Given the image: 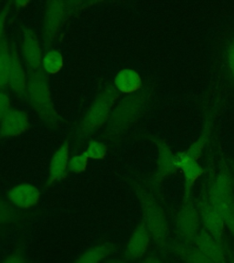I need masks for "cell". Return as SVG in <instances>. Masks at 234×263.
<instances>
[{
  "instance_id": "1",
  "label": "cell",
  "mask_w": 234,
  "mask_h": 263,
  "mask_svg": "<svg viewBox=\"0 0 234 263\" xmlns=\"http://www.w3.org/2000/svg\"><path fill=\"white\" fill-rule=\"evenodd\" d=\"M118 97V90L112 84H108L99 92L85 115L79 122L78 125H76L73 131L71 142L74 145L80 146L87 141L89 142L91 138L105 125Z\"/></svg>"
},
{
  "instance_id": "2",
  "label": "cell",
  "mask_w": 234,
  "mask_h": 263,
  "mask_svg": "<svg viewBox=\"0 0 234 263\" xmlns=\"http://www.w3.org/2000/svg\"><path fill=\"white\" fill-rule=\"evenodd\" d=\"M25 95L46 126L57 130L60 117L52 103L49 80L43 70L29 71Z\"/></svg>"
},
{
  "instance_id": "3",
  "label": "cell",
  "mask_w": 234,
  "mask_h": 263,
  "mask_svg": "<svg viewBox=\"0 0 234 263\" xmlns=\"http://www.w3.org/2000/svg\"><path fill=\"white\" fill-rule=\"evenodd\" d=\"M146 103L147 95L143 91L124 97L112 111L107 126L102 135L103 140L114 142L123 136L139 118Z\"/></svg>"
},
{
  "instance_id": "4",
  "label": "cell",
  "mask_w": 234,
  "mask_h": 263,
  "mask_svg": "<svg viewBox=\"0 0 234 263\" xmlns=\"http://www.w3.org/2000/svg\"><path fill=\"white\" fill-rule=\"evenodd\" d=\"M135 189L143 214L142 222L147 227L156 246L165 249L168 244L169 227L164 210L147 189L137 184Z\"/></svg>"
},
{
  "instance_id": "5",
  "label": "cell",
  "mask_w": 234,
  "mask_h": 263,
  "mask_svg": "<svg viewBox=\"0 0 234 263\" xmlns=\"http://www.w3.org/2000/svg\"><path fill=\"white\" fill-rule=\"evenodd\" d=\"M208 199L223 218L225 226L234 238V195L230 173L222 169L212 182Z\"/></svg>"
},
{
  "instance_id": "6",
  "label": "cell",
  "mask_w": 234,
  "mask_h": 263,
  "mask_svg": "<svg viewBox=\"0 0 234 263\" xmlns=\"http://www.w3.org/2000/svg\"><path fill=\"white\" fill-rule=\"evenodd\" d=\"M82 4L75 1H48L45 3L42 26V41L45 48H49L58 37L63 25Z\"/></svg>"
},
{
  "instance_id": "7",
  "label": "cell",
  "mask_w": 234,
  "mask_h": 263,
  "mask_svg": "<svg viewBox=\"0 0 234 263\" xmlns=\"http://www.w3.org/2000/svg\"><path fill=\"white\" fill-rule=\"evenodd\" d=\"M201 216L196 205L190 200L184 202L176 217V230L183 242L193 243L200 233Z\"/></svg>"
},
{
  "instance_id": "8",
  "label": "cell",
  "mask_w": 234,
  "mask_h": 263,
  "mask_svg": "<svg viewBox=\"0 0 234 263\" xmlns=\"http://www.w3.org/2000/svg\"><path fill=\"white\" fill-rule=\"evenodd\" d=\"M151 239V235L144 223H138L134 228L124 247L123 254L125 259L134 261L143 259L149 249Z\"/></svg>"
},
{
  "instance_id": "9",
  "label": "cell",
  "mask_w": 234,
  "mask_h": 263,
  "mask_svg": "<svg viewBox=\"0 0 234 263\" xmlns=\"http://www.w3.org/2000/svg\"><path fill=\"white\" fill-rule=\"evenodd\" d=\"M41 199V190L30 183H21L8 190V202L17 210H31L40 203Z\"/></svg>"
},
{
  "instance_id": "10",
  "label": "cell",
  "mask_w": 234,
  "mask_h": 263,
  "mask_svg": "<svg viewBox=\"0 0 234 263\" xmlns=\"http://www.w3.org/2000/svg\"><path fill=\"white\" fill-rule=\"evenodd\" d=\"M70 162V142L65 140L58 148L49 163V173L46 180V187H49L58 182L63 181L69 172Z\"/></svg>"
},
{
  "instance_id": "11",
  "label": "cell",
  "mask_w": 234,
  "mask_h": 263,
  "mask_svg": "<svg viewBox=\"0 0 234 263\" xmlns=\"http://www.w3.org/2000/svg\"><path fill=\"white\" fill-rule=\"evenodd\" d=\"M29 126L27 112L11 108L0 121V136L3 138L17 137L29 131Z\"/></svg>"
},
{
  "instance_id": "12",
  "label": "cell",
  "mask_w": 234,
  "mask_h": 263,
  "mask_svg": "<svg viewBox=\"0 0 234 263\" xmlns=\"http://www.w3.org/2000/svg\"><path fill=\"white\" fill-rule=\"evenodd\" d=\"M21 50L23 54L24 61L29 71H36L41 70L42 63V53L41 47L37 34L33 29L29 28H23L22 29V44Z\"/></svg>"
},
{
  "instance_id": "13",
  "label": "cell",
  "mask_w": 234,
  "mask_h": 263,
  "mask_svg": "<svg viewBox=\"0 0 234 263\" xmlns=\"http://www.w3.org/2000/svg\"><path fill=\"white\" fill-rule=\"evenodd\" d=\"M197 209L200 211L201 221L205 229L204 230L220 242H222V237L226 226L221 215L210 205L209 199L204 197L199 203Z\"/></svg>"
},
{
  "instance_id": "14",
  "label": "cell",
  "mask_w": 234,
  "mask_h": 263,
  "mask_svg": "<svg viewBox=\"0 0 234 263\" xmlns=\"http://www.w3.org/2000/svg\"><path fill=\"white\" fill-rule=\"evenodd\" d=\"M193 244L212 262L227 263L222 242H220L206 230L200 231L194 239Z\"/></svg>"
},
{
  "instance_id": "15",
  "label": "cell",
  "mask_w": 234,
  "mask_h": 263,
  "mask_svg": "<svg viewBox=\"0 0 234 263\" xmlns=\"http://www.w3.org/2000/svg\"><path fill=\"white\" fill-rule=\"evenodd\" d=\"M176 157L177 167L183 172L185 177V201H188L194 184L203 175L204 169L202 168V165L197 163V160L189 158L183 153Z\"/></svg>"
},
{
  "instance_id": "16",
  "label": "cell",
  "mask_w": 234,
  "mask_h": 263,
  "mask_svg": "<svg viewBox=\"0 0 234 263\" xmlns=\"http://www.w3.org/2000/svg\"><path fill=\"white\" fill-rule=\"evenodd\" d=\"M11 64L8 72V86L12 89L16 95L22 97L26 95L27 81L28 77L26 76L24 68L22 65L21 58L16 52L14 46L11 48Z\"/></svg>"
},
{
  "instance_id": "17",
  "label": "cell",
  "mask_w": 234,
  "mask_h": 263,
  "mask_svg": "<svg viewBox=\"0 0 234 263\" xmlns=\"http://www.w3.org/2000/svg\"><path fill=\"white\" fill-rule=\"evenodd\" d=\"M178 170L177 164V157L173 155L168 146L165 144H158V158L157 167L154 177L155 185H159L166 177Z\"/></svg>"
},
{
  "instance_id": "18",
  "label": "cell",
  "mask_w": 234,
  "mask_h": 263,
  "mask_svg": "<svg viewBox=\"0 0 234 263\" xmlns=\"http://www.w3.org/2000/svg\"><path fill=\"white\" fill-rule=\"evenodd\" d=\"M115 244L108 241L99 242L83 251L73 263H103L115 254Z\"/></svg>"
},
{
  "instance_id": "19",
  "label": "cell",
  "mask_w": 234,
  "mask_h": 263,
  "mask_svg": "<svg viewBox=\"0 0 234 263\" xmlns=\"http://www.w3.org/2000/svg\"><path fill=\"white\" fill-rule=\"evenodd\" d=\"M115 87L118 92L123 95H134L141 90L142 79L136 70L123 69L115 76Z\"/></svg>"
},
{
  "instance_id": "20",
  "label": "cell",
  "mask_w": 234,
  "mask_h": 263,
  "mask_svg": "<svg viewBox=\"0 0 234 263\" xmlns=\"http://www.w3.org/2000/svg\"><path fill=\"white\" fill-rule=\"evenodd\" d=\"M170 250L185 263H213L197 247L190 246L183 241L173 242Z\"/></svg>"
},
{
  "instance_id": "21",
  "label": "cell",
  "mask_w": 234,
  "mask_h": 263,
  "mask_svg": "<svg viewBox=\"0 0 234 263\" xmlns=\"http://www.w3.org/2000/svg\"><path fill=\"white\" fill-rule=\"evenodd\" d=\"M42 67L46 74L54 75L62 70L64 65V59L62 54L57 49H50L42 58Z\"/></svg>"
},
{
  "instance_id": "22",
  "label": "cell",
  "mask_w": 234,
  "mask_h": 263,
  "mask_svg": "<svg viewBox=\"0 0 234 263\" xmlns=\"http://www.w3.org/2000/svg\"><path fill=\"white\" fill-rule=\"evenodd\" d=\"M11 64V50L8 48L7 40L0 43V89L8 85V72Z\"/></svg>"
},
{
  "instance_id": "23",
  "label": "cell",
  "mask_w": 234,
  "mask_h": 263,
  "mask_svg": "<svg viewBox=\"0 0 234 263\" xmlns=\"http://www.w3.org/2000/svg\"><path fill=\"white\" fill-rule=\"evenodd\" d=\"M106 144L98 141V140L91 139L88 142L86 150L84 154L86 155L87 157L92 160L102 161L105 159L107 156Z\"/></svg>"
},
{
  "instance_id": "24",
  "label": "cell",
  "mask_w": 234,
  "mask_h": 263,
  "mask_svg": "<svg viewBox=\"0 0 234 263\" xmlns=\"http://www.w3.org/2000/svg\"><path fill=\"white\" fill-rule=\"evenodd\" d=\"M16 211L12 205L0 197V227H9L16 221Z\"/></svg>"
},
{
  "instance_id": "25",
  "label": "cell",
  "mask_w": 234,
  "mask_h": 263,
  "mask_svg": "<svg viewBox=\"0 0 234 263\" xmlns=\"http://www.w3.org/2000/svg\"><path fill=\"white\" fill-rule=\"evenodd\" d=\"M210 133V125L209 124V125H207V127L205 128V131L203 132V134L200 137V139L197 140V142L193 145H191L186 152H183V154L186 156L189 157V158H191V159L197 160L202 156V150H203V147H204V145H205L207 141H208Z\"/></svg>"
},
{
  "instance_id": "26",
  "label": "cell",
  "mask_w": 234,
  "mask_h": 263,
  "mask_svg": "<svg viewBox=\"0 0 234 263\" xmlns=\"http://www.w3.org/2000/svg\"><path fill=\"white\" fill-rule=\"evenodd\" d=\"M89 158L84 152L71 156L69 162V171L74 174H82L86 171Z\"/></svg>"
},
{
  "instance_id": "27",
  "label": "cell",
  "mask_w": 234,
  "mask_h": 263,
  "mask_svg": "<svg viewBox=\"0 0 234 263\" xmlns=\"http://www.w3.org/2000/svg\"><path fill=\"white\" fill-rule=\"evenodd\" d=\"M10 99L4 89H0V121L10 110Z\"/></svg>"
},
{
  "instance_id": "28",
  "label": "cell",
  "mask_w": 234,
  "mask_h": 263,
  "mask_svg": "<svg viewBox=\"0 0 234 263\" xmlns=\"http://www.w3.org/2000/svg\"><path fill=\"white\" fill-rule=\"evenodd\" d=\"M0 263H29V261L26 256L21 253V251H13L5 256Z\"/></svg>"
},
{
  "instance_id": "29",
  "label": "cell",
  "mask_w": 234,
  "mask_h": 263,
  "mask_svg": "<svg viewBox=\"0 0 234 263\" xmlns=\"http://www.w3.org/2000/svg\"><path fill=\"white\" fill-rule=\"evenodd\" d=\"M10 7H11L10 3H8L0 11V43L5 39V27L7 23V18L10 10Z\"/></svg>"
},
{
  "instance_id": "30",
  "label": "cell",
  "mask_w": 234,
  "mask_h": 263,
  "mask_svg": "<svg viewBox=\"0 0 234 263\" xmlns=\"http://www.w3.org/2000/svg\"><path fill=\"white\" fill-rule=\"evenodd\" d=\"M228 61H229L230 70H231L234 77V42L230 45L229 51H228Z\"/></svg>"
},
{
  "instance_id": "31",
  "label": "cell",
  "mask_w": 234,
  "mask_h": 263,
  "mask_svg": "<svg viewBox=\"0 0 234 263\" xmlns=\"http://www.w3.org/2000/svg\"><path fill=\"white\" fill-rule=\"evenodd\" d=\"M140 263H164L156 255H150L142 259Z\"/></svg>"
},
{
  "instance_id": "32",
  "label": "cell",
  "mask_w": 234,
  "mask_h": 263,
  "mask_svg": "<svg viewBox=\"0 0 234 263\" xmlns=\"http://www.w3.org/2000/svg\"><path fill=\"white\" fill-rule=\"evenodd\" d=\"M14 4L16 5V8H25L28 7L29 1H16Z\"/></svg>"
},
{
  "instance_id": "33",
  "label": "cell",
  "mask_w": 234,
  "mask_h": 263,
  "mask_svg": "<svg viewBox=\"0 0 234 263\" xmlns=\"http://www.w3.org/2000/svg\"><path fill=\"white\" fill-rule=\"evenodd\" d=\"M106 263H129L125 259H110L107 260Z\"/></svg>"
}]
</instances>
